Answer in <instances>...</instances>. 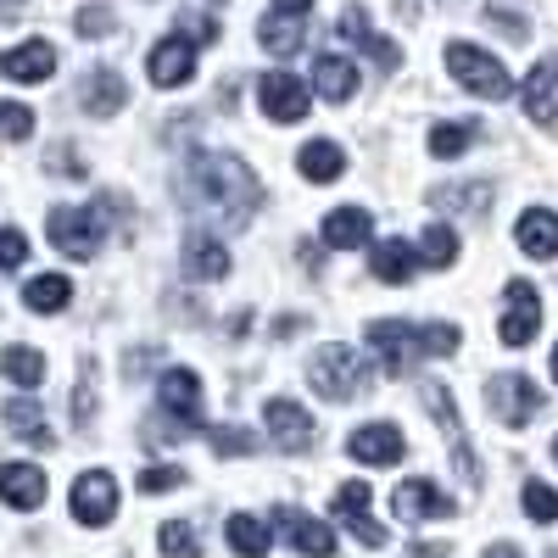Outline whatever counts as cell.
Here are the masks:
<instances>
[{
    "mask_svg": "<svg viewBox=\"0 0 558 558\" xmlns=\"http://www.w3.org/2000/svg\"><path fill=\"white\" fill-rule=\"evenodd\" d=\"M368 235H375V218H368L363 207H336L330 218H324V241H330L336 252H352V246H363Z\"/></svg>",
    "mask_w": 558,
    "mask_h": 558,
    "instance_id": "d4e9b609",
    "label": "cell"
},
{
    "mask_svg": "<svg viewBox=\"0 0 558 558\" xmlns=\"http://www.w3.org/2000/svg\"><path fill=\"white\" fill-rule=\"evenodd\" d=\"M347 452H352L357 463L391 470V463H402V458H408V441H402V430H397V425H363V430H352Z\"/></svg>",
    "mask_w": 558,
    "mask_h": 558,
    "instance_id": "e0dca14e",
    "label": "cell"
},
{
    "mask_svg": "<svg viewBox=\"0 0 558 558\" xmlns=\"http://www.w3.org/2000/svg\"><path fill=\"white\" fill-rule=\"evenodd\" d=\"M184 486V470L179 463H157V470H140V492H173Z\"/></svg>",
    "mask_w": 558,
    "mask_h": 558,
    "instance_id": "60d3db41",
    "label": "cell"
},
{
    "mask_svg": "<svg viewBox=\"0 0 558 558\" xmlns=\"http://www.w3.org/2000/svg\"><path fill=\"white\" fill-rule=\"evenodd\" d=\"M520 7H502V0H492V7H486V17H492V28L497 34H508V39H525L531 34V23L525 17H514Z\"/></svg>",
    "mask_w": 558,
    "mask_h": 558,
    "instance_id": "ab89813d",
    "label": "cell"
},
{
    "mask_svg": "<svg viewBox=\"0 0 558 558\" xmlns=\"http://www.w3.org/2000/svg\"><path fill=\"white\" fill-rule=\"evenodd\" d=\"M525 514H531L536 525H553V520H558V492H553L547 481H525Z\"/></svg>",
    "mask_w": 558,
    "mask_h": 558,
    "instance_id": "8d00e7d4",
    "label": "cell"
},
{
    "mask_svg": "<svg viewBox=\"0 0 558 558\" xmlns=\"http://www.w3.org/2000/svg\"><path fill=\"white\" fill-rule=\"evenodd\" d=\"M525 112H531V123H558V57L531 68V78H525Z\"/></svg>",
    "mask_w": 558,
    "mask_h": 558,
    "instance_id": "603a6c76",
    "label": "cell"
},
{
    "mask_svg": "<svg viewBox=\"0 0 558 558\" xmlns=\"http://www.w3.org/2000/svg\"><path fill=\"white\" fill-rule=\"evenodd\" d=\"M45 229H51V246L73 263H89L101 252V235H107V223H101V202L96 207H57L51 218H45Z\"/></svg>",
    "mask_w": 558,
    "mask_h": 558,
    "instance_id": "5b68a950",
    "label": "cell"
},
{
    "mask_svg": "<svg viewBox=\"0 0 558 558\" xmlns=\"http://www.w3.org/2000/svg\"><path fill=\"white\" fill-rule=\"evenodd\" d=\"M157 397H162L168 418H179L184 430H202V380H196V368H168Z\"/></svg>",
    "mask_w": 558,
    "mask_h": 558,
    "instance_id": "4fadbf2b",
    "label": "cell"
},
{
    "mask_svg": "<svg viewBox=\"0 0 558 558\" xmlns=\"http://www.w3.org/2000/svg\"><path fill=\"white\" fill-rule=\"evenodd\" d=\"M368 352L380 357L386 375H408L418 357H447L458 352V330L452 324H402V318H375L363 324Z\"/></svg>",
    "mask_w": 558,
    "mask_h": 558,
    "instance_id": "7a4b0ae2",
    "label": "cell"
},
{
    "mask_svg": "<svg viewBox=\"0 0 558 558\" xmlns=\"http://www.w3.org/2000/svg\"><path fill=\"white\" fill-rule=\"evenodd\" d=\"M263 418H268V436H274L279 452H307V447L318 441L313 413H307L302 402H291V397H274V402L263 408Z\"/></svg>",
    "mask_w": 558,
    "mask_h": 558,
    "instance_id": "9c48e42d",
    "label": "cell"
},
{
    "mask_svg": "<svg viewBox=\"0 0 558 558\" xmlns=\"http://www.w3.org/2000/svg\"><path fill=\"white\" fill-rule=\"evenodd\" d=\"M112 28H118V23H112L107 7H84V12H78V34H84V39H107Z\"/></svg>",
    "mask_w": 558,
    "mask_h": 558,
    "instance_id": "ee69618b",
    "label": "cell"
},
{
    "mask_svg": "<svg viewBox=\"0 0 558 558\" xmlns=\"http://www.w3.org/2000/svg\"><path fill=\"white\" fill-rule=\"evenodd\" d=\"M341 34H347V39H357V45H363V39H368V34H375V28H368V17H363V12H357V7H352V12H341Z\"/></svg>",
    "mask_w": 558,
    "mask_h": 558,
    "instance_id": "f6af8a7d",
    "label": "cell"
},
{
    "mask_svg": "<svg viewBox=\"0 0 558 558\" xmlns=\"http://www.w3.org/2000/svg\"><path fill=\"white\" fill-rule=\"evenodd\" d=\"M57 73V45L51 39H23L12 51H0V78H17V84H45Z\"/></svg>",
    "mask_w": 558,
    "mask_h": 558,
    "instance_id": "9a60e30c",
    "label": "cell"
},
{
    "mask_svg": "<svg viewBox=\"0 0 558 558\" xmlns=\"http://www.w3.org/2000/svg\"><path fill=\"white\" fill-rule=\"evenodd\" d=\"M157 542H162L168 558H202V536H196V525H184V520H168L157 531Z\"/></svg>",
    "mask_w": 558,
    "mask_h": 558,
    "instance_id": "d590c367",
    "label": "cell"
},
{
    "mask_svg": "<svg viewBox=\"0 0 558 558\" xmlns=\"http://www.w3.org/2000/svg\"><path fill=\"white\" fill-rule=\"evenodd\" d=\"M302 330V318L296 313H286V318H274V336H296Z\"/></svg>",
    "mask_w": 558,
    "mask_h": 558,
    "instance_id": "c3c4849f",
    "label": "cell"
},
{
    "mask_svg": "<svg viewBox=\"0 0 558 558\" xmlns=\"http://www.w3.org/2000/svg\"><path fill=\"white\" fill-rule=\"evenodd\" d=\"M413 252H418V263H425V268H447V263L458 257V235H452L447 223H430L425 235H418Z\"/></svg>",
    "mask_w": 558,
    "mask_h": 558,
    "instance_id": "836d02e7",
    "label": "cell"
},
{
    "mask_svg": "<svg viewBox=\"0 0 558 558\" xmlns=\"http://www.w3.org/2000/svg\"><path fill=\"white\" fill-rule=\"evenodd\" d=\"M296 168H302V179H313V184H330V179L347 173V157H341L336 140H307V146L296 151Z\"/></svg>",
    "mask_w": 558,
    "mask_h": 558,
    "instance_id": "4316f807",
    "label": "cell"
},
{
    "mask_svg": "<svg viewBox=\"0 0 558 558\" xmlns=\"http://www.w3.org/2000/svg\"><path fill=\"white\" fill-rule=\"evenodd\" d=\"M542 330V296L531 279H508V291H502V324H497V336L502 347H531Z\"/></svg>",
    "mask_w": 558,
    "mask_h": 558,
    "instance_id": "8992f818",
    "label": "cell"
},
{
    "mask_svg": "<svg viewBox=\"0 0 558 558\" xmlns=\"http://www.w3.org/2000/svg\"><path fill=\"white\" fill-rule=\"evenodd\" d=\"M481 140V129L475 123H436L430 129V157H441V162H452V157H463Z\"/></svg>",
    "mask_w": 558,
    "mask_h": 558,
    "instance_id": "d6a6232c",
    "label": "cell"
},
{
    "mask_svg": "<svg viewBox=\"0 0 558 558\" xmlns=\"http://www.w3.org/2000/svg\"><path fill=\"white\" fill-rule=\"evenodd\" d=\"M486 558H525L514 542H497V547H486Z\"/></svg>",
    "mask_w": 558,
    "mask_h": 558,
    "instance_id": "681fc988",
    "label": "cell"
},
{
    "mask_svg": "<svg viewBox=\"0 0 558 558\" xmlns=\"http://www.w3.org/2000/svg\"><path fill=\"white\" fill-rule=\"evenodd\" d=\"M257 101H263V112H268L274 123H302V118L313 112L307 84H302L296 73H286V68H274V73L257 78Z\"/></svg>",
    "mask_w": 558,
    "mask_h": 558,
    "instance_id": "52a82bcc",
    "label": "cell"
},
{
    "mask_svg": "<svg viewBox=\"0 0 558 558\" xmlns=\"http://www.w3.org/2000/svg\"><path fill=\"white\" fill-rule=\"evenodd\" d=\"M207 436H213V452H218V458L257 452V436H252V430H241V425H218V430H207Z\"/></svg>",
    "mask_w": 558,
    "mask_h": 558,
    "instance_id": "f35d334b",
    "label": "cell"
},
{
    "mask_svg": "<svg viewBox=\"0 0 558 558\" xmlns=\"http://www.w3.org/2000/svg\"><path fill=\"white\" fill-rule=\"evenodd\" d=\"M307 380H313V391L324 402H352L363 391V380H368V368H363V357L352 347H318L313 363H307Z\"/></svg>",
    "mask_w": 558,
    "mask_h": 558,
    "instance_id": "277c9868",
    "label": "cell"
},
{
    "mask_svg": "<svg viewBox=\"0 0 558 558\" xmlns=\"http://www.w3.org/2000/svg\"><path fill=\"white\" fill-rule=\"evenodd\" d=\"M118 514V481L107 470H84L73 481V520L78 525H107Z\"/></svg>",
    "mask_w": 558,
    "mask_h": 558,
    "instance_id": "30bf717a",
    "label": "cell"
},
{
    "mask_svg": "<svg viewBox=\"0 0 558 558\" xmlns=\"http://www.w3.org/2000/svg\"><path fill=\"white\" fill-rule=\"evenodd\" d=\"M28 263V241L17 235V229H0V274H12Z\"/></svg>",
    "mask_w": 558,
    "mask_h": 558,
    "instance_id": "b9f144b4",
    "label": "cell"
},
{
    "mask_svg": "<svg viewBox=\"0 0 558 558\" xmlns=\"http://www.w3.org/2000/svg\"><path fill=\"white\" fill-rule=\"evenodd\" d=\"M413 263H418V252H413L402 235H380L375 246H368V274H375L380 286H408Z\"/></svg>",
    "mask_w": 558,
    "mask_h": 558,
    "instance_id": "44dd1931",
    "label": "cell"
},
{
    "mask_svg": "<svg viewBox=\"0 0 558 558\" xmlns=\"http://www.w3.org/2000/svg\"><path fill=\"white\" fill-rule=\"evenodd\" d=\"M274 12H286V17H307V12H313V0H274Z\"/></svg>",
    "mask_w": 558,
    "mask_h": 558,
    "instance_id": "7dc6e473",
    "label": "cell"
},
{
    "mask_svg": "<svg viewBox=\"0 0 558 558\" xmlns=\"http://www.w3.org/2000/svg\"><path fill=\"white\" fill-rule=\"evenodd\" d=\"M553 380H558V347H553Z\"/></svg>",
    "mask_w": 558,
    "mask_h": 558,
    "instance_id": "f907efd6",
    "label": "cell"
},
{
    "mask_svg": "<svg viewBox=\"0 0 558 558\" xmlns=\"http://www.w3.org/2000/svg\"><path fill=\"white\" fill-rule=\"evenodd\" d=\"M514 241H520V252H525V257H536V263L558 257V213L531 207V213L514 223Z\"/></svg>",
    "mask_w": 558,
    "mask_h": 558,
    "instance_id": "7402d4cb",
    "label": "cell"
},
{
    "mask_svg": "<svg viewBox=\"0 0 558 558\" xmlns=\"http://www.w3.org/2000/svg\"><path fill=\"white\" fill-rule=\"evenodd\" d=\"M28 134H34V112L23 101H0V140L17 146V140H28Z\"/></svg>",
    "mask_w": 558,
    "mask_h": 558,
    "instance_id": "74e56055",
    "label": "cell"
},
{
    "mask_svg": "<svg viewBox=\"0 0 558 558\" xmlns=\"http://www.w3.org/2000/svg\"><path fill=\"white\" fill-rule=\"evenodd\" d=\"M184 202H191L196 213H213L223 223H235L246 229L263 191H257V179L241 157H223V151H202L191 157V168H184Z\"/></svg>",
    "mask_w": 558,
    "mask_h": 558,
    "instance_id": "6da1fadb",
    "label": "cell"
},
{
    "mask_svg": "<svg viewBox=\"0 0 558 558\" xmlns=\"http://www.w3.org/2000/svg\"><path fill=\"white\" fill-rule=\"evenodd\" d=\"M257 39H263V51H274V57H291L296 45H302V17L268 12V17L257 23Z\"/></svg>",
    "mask_w": 558,
    "mask_h": 558,
    "instance_id": "1f68e13d",
    "label": "cell"
},
{
    "mask_svg": "<svg viewBox=\"0 0 558 558\" xmlns=\"http://www.w3.org/2000/svg\"><path fill=\"white\" fill-rule=\"evenodd\" d=\"M391 508H397V520H452V497L447 492H436L430 481H402L397 486V497H391Z\"/></svg>",
    "mask_w": 558,
    "mask_h": 558,
    "instance_id": "ac0fdd59",
    "label": "cell"
},
{
    "mask_svg": "<svg viewBox=\"0 0 558 558\" xmlns=\"http://www.w3.org/2000/svg\"><path fill=\"white\" fill-rule=\"evenodd\" d=\"M447 68H452V78L463 84V89H475L481 101H508L514 96V78H508V68L492 57V51H481V45H447Z\"/></svg>",
    "mask_w": 558,
    "mask_h": 558,
    "instance_id": "3957f363",
    "label": "cell"
},
{
    "mask_svg": "<svg viewBox=\"0 0 558 558\" xmlns=\"http://www.w3.org/2000/svg\"><path fill=\"white\" fill-rule=\"evenodd\" d=\"M73 302V286H68V274H39L23 286V307L28 313H62Z\"/></svg>",
    "mask_w": 558,
    "mask_h": 558,
    "instance_id": "83f0119b",
    "label": "cell"
},
{
    "mask_svg": "<svg viewBox=\"0 0 558 558\" xmlns=\"http://www.w3.org/2000/svg\"><path fill=\"white\" fill-rule=\"evenodd\" d=\"M425 408H430V418L441 425V436H447V447H452V463H463V481H481L475 475V452H470V436H463V425H458V408H452V397H447V386H425Z\"/></svg>",
    "mask_w": 558,
    "mask_h": 558,
    "instance_id": "2e32d148",
    "label": "cell"
},
{
    "mask_svg": "<svg viewBox=\"0 0 558 558\" xmlns=\"http://www.w3.org/2000/svg\"><path fill=\"white\" fill-rule=\"evenodd\" d=\"M408 558H447V542H413Z\"/></svg>",
    "mask_w": 558,
    "mask_h": 558,
    "instance_id": "bcb514c9",
    "label": "cell"
},
{
    "mask_svg": "<svg viewBox=\"0 0 558 558\" xmlns=\"http://www.w3.org/2000/svg\"><path fill=\"white\" fill-rule=\"evenodd\" d=\"M0 502L17 508V514H34L45 502V470H34V463H0Z\"/></svg>",
    "mask_w": 558,
    "mask_h": 558,
    "instance_id": "ffe728a7",
    "label": "cell"
},
{
    "mask_svg": "<svg viewBox=\"0 0 558 558\" xmlns=\"http://www.w3.org/2000/svg\"><path fill=\"white\" fill-rule=\"evenodd\" d=\"M78 101H84V112H96V118H112L123 101H129V89H123V78L112 73V68H96L84 78V89H78Z\"/></svg>",
    "mask_w": 558,
    "mask_h": 558,
    "instance_id": "484cf974",
    "label": "cell"
},
{
    "mask_svg": "<svg viewBox=\"0 0 558 558\" xmlns=\"http://www.w3.org/2000/svg\"><path fill=\"white\" fill-rule=\"evenodd\" d=\"M553 458H558V441H553Z\"/></svg>",
    "mask_w": 558,
    "mask_h": 558,
    "instance_id": "816d5d0a",
    "label": "cell"
},
{
    "mask_svg": "<svg viewBox=\"0 0 558 558\" xmlns=\"http://www.w3.org/2000/svg\"><path fill=\"white\" fill-rule=\"evenodd\" d=\"M313 89L324 101H352V89H357V68L347 57H313Z\"/></svg>",
    "mask_w": 558,
    "mask_h": 558,
    "instance_id": "cb8c5ba5",
    "label": "cell"
},
{
    "mask_svg": "<svg viewBox=\"0 0 558 558\" xmlns=\"http://www.w3.org/2000/svg\"><path fill=\"white\" fill-rule=\"evenodd\" d=\"M363 57H375L380 73H397V68H402V51H397L391 39H380V34H368V39H363Z\"/></svg>",
    "mask_w": 558,
    "mask_h": 558,
    "instance_id": "7bdbcfd3",
    "label": "cell"
},
{
    "mask_svg": "<svg viewBox=\"0 0 558 558\" xmlns=\"http://www.w3.org/2000/svg\"><path fill=\"white\" fill-rule=\"evenodd\" d=\"M430 202H436V207L481 213V207H492V184H486V179H475V184H441V191H430Z\"/></svg>",
    "mask_w": 558,
    "mask_h": 558,
    "instance_id": "e575fe53",
    "label": "cell"
},
{
    "mask_svg": "<svg viewBox=\"0 0 558 558\" xmlns=\"http://www.w3.org/2000/svg\"><path fill=\"white\" fill-rule=\"evenodd\" d=\"M179 263H184V274L191 279H202V286H213V279H223L229 274V246L218 241V235H207V229H196V235H184V252H179Z\"/></svg>",
    "mask_w": 558,
    "mask_h": 558,
    "instance_id": "d6986e66",
    "label": "cell"
},
{
    "mask_svg": "<svg viewBox=\"0 0 558 558\" xmlns=\"http://www.w3.org/2000/svg\"><path fill=\"white\" fill-rule=\"evenodd\" d=\"M223 536H229V547H235L241 558H268V525L257 514H229Z\"/></svg>",
    "mask_w": 558,
    "mask_h": 558,
    "instance_id": "4dcf8cb0",
    "label": "cell"
},
{
    "mask_svg": "<svg viewBox=\"0 0 558 558\" xmlns=\"http://www.w3.org/2000/svg\"><path fill=\"white\" fill-rule=\"evenodd\" d=\"M492 408H497V418L502 425H531V418L542 413V386L536 380H525V375H502V380H492Z\"/></svg>",
    "mask_w": 558,
    "mask_h": 558,
    "instance_id": "7c38bea8",
    "label": "cell"
},
{
    "mask_svg": "<svg viewBox=\"0 0 558 558\" xmlns=\"http://www.w3.org/2000/svg\"><path fill=\"white\" fill-rule=\"evenodd\" d=\"M7 425H12V436H23L28 447H51V441H57V436H51V425H45V413H39L28 397L7 402Z\"/></svg>",
    "mask_w": 558,
    "mask_h": 558,
    "instance_id": "f546056e",
    "label": "cell"
},
{
    "mask_svg": "<svg viewBox=\"0 0 558 558\" xmlns=\"http://www.w3.org/2000/svg\"><path fill=\"white\" fill-rule=\"evenodd\" d=\"M0 375H7L12 386H23V391L45 386V352H34V347H7V352H0Z\"/></svg>",
    "mask_w": 558,
    "mask_h": 558,
    "instance_id": "f1b7e54d",
    "label": "cell"
},
{
    "mask_svg": "<svg viewBox=\"0 0 558 558\" xmlns=\"http://www.w3.org/2000/svg\"><path fill=\"white\" fill-rule=\"evenodd\" d=\"M368 502H375V497H368V486H363V481H347V486L336 492V520H341L363 547H386V525L368 514Z\"/></svg>",
    "mask_w": 558,
    "mask_h": 558,
    "instance_id": "5bb4252c",
    "label": "cell"
},
{
    "mask_svg": "<svg viewBox=\"0 0 558 558\" xmlns=\"http://www.w3.org/2000/svg\"><path fill=\"white\" fill-rule=\"evenodd\" d=\"M146 73L157 89H179V84H191L196 78V39L191 34H168L151 45V57H146Z\"/></svg>",
    "mask_w": 558,
    "mask_h": 558,
    "instance_id": "ba28073f",
    "label": "cell"
},
{
    "mask_svg": "<svg viewBox=\"0 0 558 558\" xmlns=\"http://www.w3.org/2000/svg\"><path fill=\"white\" fill-rule=\"evenodd\" d=\"M274 531L286 536L302 558H336V531L324 525V520H313V514H302V508H279Z\"/></svg>",
    "mask_w": 558,
    "mask_h": 558,
    "instance_id": "8fae6325",
    "label": "cell"
}]
</instances>
